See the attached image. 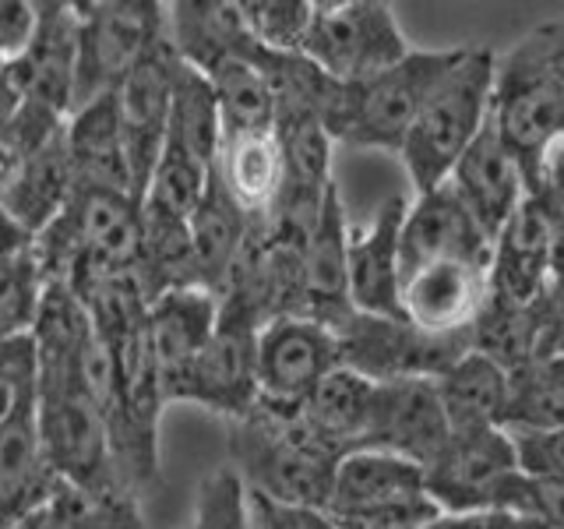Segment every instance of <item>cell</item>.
Masks as SVG:
<instances>
[{"mask_svg": "<svg viewBox=\"0 0 564 529\" xmlns=\"http://www.w3.org/2000/svg\"><path fill=\"white\" fill-rule=\"evenodd\" d=\"M490 128L516 155L525 187L561 155L564 128V18H546L511 43L490 71Z\"/></svg>", "mask_w": 564, "mask_h": 529, "instance_id": "6da1fadb", "label": "cell"}, {"mask_svg": "<svg viewBox=\"0 0 564 529\" xmlns=\"http://www.w3.org/2000/svg\"><path fill=\"white\" fill-rule=\"evenodd\" d=\"M229 463L247 494L325 511L339 455L304 428L296 406L254 402L251 413L229 423Z\"/></svg>", "mask_w": 564, "mask_h": 529, "instance_id": "7a4b0ae2", "label": "cell"}, {"mask_svg": "<svg viewBox=\"0 0 564 529\" xmlns=\"http://www.w3.org/2000/svg\"><path fill=\"white\" fill-rule=\"evenodd\" d=\"M458 53L463 46L410 50L399 64L364 82H335L322 114L328 138L357 149L399 152L413 117L437 88V82L455 67Z\"/></svg>", "mask_w": 564, "mask_h": 529, "instance_id": "3957f363", "label": "cell"}, {"mask_svg": "<svg viewBox=\"0 0 564 529\" xmlns=\"http://www.w3.org/2000/svg\"><path fill=\"white\" fill-rule=\"evenodd\" d=\"M490 71L494 50L463 46L455 67L437 82V88L413 117L395 155L402 159L416 194L445 184L458 155L480 134L490 110Z\"/></svg>", "mask_w": 564, "mask_h": 529, "instance_id": "277c9868", "label": "cell"}, {"mask_svg": "<svg viewBox=\"0 0 564 529\" xmlns=\"http://www.w3.org/2000/svg\"><path fill=\"white\" fill-rule=\"evenodd\" d=\"M561 184L525 187L522 202L494 237L487 264V293L508 304H536L557 290L561 251Z\"/></svg>", "mask_w": 564, "mask_h": 529, "instance_id": "5b68a950", "label": "cell"}, {"mask_svg": "<svg viewBox=\"0 0 564 529\" xmlns=\"http://www.w3.org/2000/svg\"><path fill=\"white\" fill-rule=\"evenodd\" d=\"M410 50L395 11L384 0H343L311 8L300 57H307L332 82L346 85L399 64Z\"/></svg>", "mask_w": 564, "mask_h": 529, "instance_id": "8992f818", "label": "cell"}, {"mask_svg": "<svg viewBox=\"0 0 564 529\" xmlns=\"http://www.w3.org/2000/svg\"><path fill=\"white\" fill-rule=\"evenodd\" d=\"M78 75L75 106L93 102L166 35V4L155 0H78Z\"/></svg>", "mask_w": 564, "mask_h": 529, "instance_id": "52a82bcc", "label": "cell"}, {"mask_svg": "<svg viewBox=\"0 0 564 529\" xmlns=\"http://www.w3.org/2000/svg\"><path fill=\"white\" fill-rule=\"evenodd\" d=\"M339 364L357 370L367 381H434L437 375L469 353V332L434 335L410 325L405 317H367L352 314L335 332Z\"/></svg>", "mask_w": 564, "mask_h": 529, "instance_id": "ba28073f", "label": "cell"}, {"mask_svg": "<svg viewBox=\"0 0 564 529\" xmlns=\"http://www.w3.org/2000/svg\"><path fill=\"white\" fill-rule=\"evenodd\" d=\"M511 476L516 463L501 428L452 431L423 466V494L445 516H498Z\"/></svg>", "mask_w": 564, "mask_h": 529, "instance_id": "9c48e42d", "label": "cell"}, {"mask_svg": "<svg viewBox=\"0 0 564 529\" xmlns=\"http://www.w3.org/2000/svg\"><path fill=\"white\" fill-rule=\"evenodd\" d=\"M35 431H40L46 469L57 481H67L85 490H128L113 469L106 423L82 388L40 396Z\"/></svg>", "mask_w": 564, "mask_h": 529, "instance_id": "30bf717a", "label": "cell"}, {"mask_svg": "<svg viewBox=\"0 0 564 529\" xmlns=\"http://www.w3.org/2000/svg\"><path fill=\"white\" fill-rule=\"evenodd\" d=\"M258 322L243 307L219 300V314L205 349L191 367V378L184 385V402L202 406V410L234 423L251 413L258 402L254 381V343Z\"/></svg>", "mask_w": 564, "mask_h": 529, "instance_id": "8fae6325", "label": "cell"}, {"mask_svg": "<svg viewBox=\"0 0 564 529\" xmlns=\"http://www.w3.org/2000/svg\"><path fill=\"white\" fill-rule=\"evenodd\" d=\"M339 367L335 332L311 317L286 314L258 328L254 343V381L258 402L300 406L328 370Z\"/></svg>", "mask_w": 564, "mask_h": 529, "instance_id": "7c38bea8", "label": "cell"}, {"mask_svg": "<svg viewBox=\"0 0 564 529\" xmlns=\"http://www.w3.org/2000/svg\"><path fill=\"white\" fill-rule=\"evenodd\" d=\"M176 67H181V57H176L173 46L163 35V40H159L113 88L120 138H123V152H128L134 198H141L155 159H159V152H163Z\"/></svg>", "mask_w": 564, "mask_h": 529, "instance_id": "4fadbf2b", "label": "cell"}, {"mask_svg": "<svg viewBox=\"0 0 564 529\" xmlns=\"http://www.w3.org/2000/svg\"><path fill=\"white\" fill-rule=\"evenodd\" d=\"M22 102L67 117L75 110L78 14L67 0H35V29L25 50L8 61Z\"/></svg>", "mask_w": 564, "mask_h": 529, "instance_id": "5bb4252c", "label": "cell"}, {"mask_svg": "<svg viewBox=\"0 0 564 529\" xmlns=\"http://www.w3.org/2000/svg\"><path fill=\"white\" fill-rule=\"evenodd\" d=\"M490 247V237L458 202V194L441 184L416 194V202H405L399 229V279L434 261H466L487 269Z\"/></svg>", "mask_w": 564, "mask_h": 529, "instance_id": "9a60e30c", "label": "cell"}, {"mask_svg": "<svg viewBox=\"0 0 564 529\" xmlns=\"http://www.w3.org/2000/svg\"><path fill=\"white\" fill-rule=\"evenodd\" d=\"M219 300L208 290H170L145 307V346L163 406L184 402L191 367L216 325Z\"/></svg>", "mask_w": 564, "mask_h": 529, "instance_id": "2e32d148", "label": "cell"}, {"mask_svg": "<svg viewBox=\"0 0 564 529\" xmlns=\"http://www.w3.org/2000/svg\"><path fill=\"white\" fill-rule=\"evenodd\" d=\"M448 420L431 381H381L375 385L364 449H381L416 463L420 469L445 449Z\"/></svg>", "mask_w": 564, "mask_h": 529, "instance_id": "e0dca14e", "label": "cell"}, {"mask_svg": "<svg viewBox=\"0 0 564 529\" xmlns=\"http://www.w3.org/2000/svg\"><path fill=\"white\" fill-rule=\"evenodd\" d=\"M405 198H388L364 229L346 234V293L352 314L402 317L399 311V229Z\"/></svg>", "mask_w": 564, "mask_h": 529, "instance_id": "ac0fdd59", "label": "cell"}, {"mask_svg": "<svg viewBox=\"0 0 564 529\" xmlns=\"http://www.w3.org/2000/svg\"><path fill=\"white\" fill-rule=\"evenodd\" d=\"M487 300V269L466 261H434L399 279V311L410 325L455 335L469 332Z\"/></svg>", "mask_w": 564, "mask_h": 529, "instance_id": "d6986e66", "label": "cell"}, {"mask_svg": "<svg viewBox=\"0 0 564 529\" xmlns=\"http://www.w3.org/2000/svg\"><path fill=\"white\" fill-rule=\"evenodd\" d=\"M445 184L469 208V216L480 223L490 244L501 234V226L508 223V216L516 212V205L525 194V181L516 155L505 149V141L490 128V120H484L480 134L458 155V163L452 166Z\"/></svg>", "mask_w": 564, "mask_h": 529, "instance_id": "ffe728a7", "label": "cell"}, {"mask_svg": "<svg viewBox=\"0 0 564 529\" xmlns=\"http://www.w3.org/2000/svg\"><path fill=\"white\" fill-rule=\"evenodd\" d=\"M416 498H423V469L416 463L381 449H357L335 463L325 516H367Z\"/></svg>", "mask_w": 564, "mask_h": 529, "instance_id": "44dd1931", "label": "cell"}, {"mask_svg": "<svg viewBox=\"0 0 564 529\" xmlns=\"http://www.w3.org/2000/svg\"><path fill=\"white\" fill-rule=\"evenodd\" d=\"M346 212L339 187H335L317 223L311 226L304 244V293H300V317L339 332L349 317V293H346Z\"/></svg>", "mask_w": 564, "mask_h": 529, "instance_id": "7402d4cb", "label": "cell"}, {"mask_svg": "<svg viewBox=\"0 0 564 529\" xmlns=\"http://www.w3.org/2000/svg\"><path fill=\"white\" fill-rule=\"evenodd\" d=\"M64 149H67L70 173H75V187L113 191V194H131L134 198L113 93H106L85 106H75V110L67 114Z\"/></svg>", "mask_w": 564, "mask_h": 529, "instance_id": "603a6c76", "label": "cell"}, {"mask_svg": "<svg viewBox=\"0 0 564 529\" xmlns=\"http://www.w3.org/2000/svg\"><path fill=\"white\" fill-rule=\"evenodd\" d=\"M254 226V216L229 198V191L219 184L216 173H208V184L202 191L198 205L187 216V240H191V258L194 272H198V287L208 290L219 300L226 276L234 269L240 247Z\"/></svg>", "mask_w": 564, "mask_h": 529, "instance_id": "cb8c5ba5", "label": "cell"}, {"mask_svg": "<svg viewBox=\"0 0 564 529\" xmlns=\"http://www.w3.org/2000/svg\"><path fill=\"white\" fill-rule=\"evenodd\" d=\"M370 402H375V381L339 364L311 388V396L296 406V413L332 455L343 458L346 452L364 449Z\"/></svg>", "mask_w": 564, "mask_h": 529, "instance_id": "d4e9b609", "label": "cell"}, {"mask_svg": "<svg viewBox=\"0 0 564 529\" xmlns=\"http://www.w3.org/2000/svg\"><path fill=\"white\" fill-rule=\"evenodd\" d=\"M166 43L198 75L229 53L254 46L243 25L240 0H176V4H166Z\"/></svg>", "mask_w": 564, "mask_h": 529, "instance_id": "484cf974", "label": "cell"}, {"mask_svg": "<svg viewBox=\"0 0 564 529\" xmlns=\"http://www.w3.org/2000/svg\"><path fill=\"white\" fill-rule=\"evenodd\" d=\"M75 194V173L67 163L64 149V128L53 134L43 149H35L22 173L14 176V184L0 194V212L22 229V234L35 237L46 223H53L64 212V205Z\"/></svg>", "mask_w": 564, "mask_h": 529, "instance_id": "4316f807", "label": "cell"}, {"mask_svg": "<svg viewBox=\"0 0 564 529\" xmlns=\"http://www.w3.org/2000/svg\"><path fill=\"white\" fill-rule=\"evenodd\" d=\"M11 529H145L131 490H85L53 476L50 490Z\"/></svg>", "mask_w": 564, "mask_h": 529, "instance_id": "83f0119b", "label": "cell"}, {"mask_svg": "<svg viewBox=\"0 0 564 529\" xmlns=\"http://www.w3.org/2000/svg\"><path fill=\"white\" fill-rule=\"evenodd\" d=\"M212 173L247 216H264L282 187V155L272 131L223 134Z\"/></svg>", "mask_w": 564, "mask_h": 529, "instance_id": "f1b7e54d", "label": "cell"}, {"mask_svg": "<svg viewBox=\"0 0 564 529\" xmlns=\"http://www.w3.org/2000/svg\"><path fill=\"white\" fill-rule=\"evenodd\" d=\"M219 102L223 134H247V131H272L275 123V102L272 88L261 67V50L243 46L229 57L216 61L202 71Z\"/></svg>", "mask_w": 564, "mask_h": 529, "instance_id": "f546056e", "label": "cell"}, {"mask_svg": "<svg viewBox=\"0 0 564 529\" xmlns=\"http://www.w3.org/2000/svg\"><path fill=\"white\" fill-rule=\"evenodd\" d=\"M505 367L487 360L484 353H463L445 375H437L434 396L448 420V431H480L498 428L505 406Z\"/></svg>", "mask_w": 564, "mask_h": 529, "instance_id": "4dcf8cb0", "label": "cell"}, {"mask_svg": "<svg viewBox=\"0 0 564 529\" xmlns=\"http://www.w3.org/2000/svg\"><path fill=\"white\" fill-rule=\"evenodd\" d=\"M505 375V406L498 428H564L561 353H536Z\"/></svg>", "mask_w": 564, "mask_h": 529, "instance_id": "1f68e13d", "label": "cell"}, {"mask_svg": "<svg viewBox=\"0 0 564 529\" xmlns=\"http://www.w3.org/2000/svg\"><path fill=\"white\" fill-rule=\"evenodd\" d=\"M166 141L176 149H184L198 163L212 166L219 155L223 141V120H219V102L205 75L181 61L170 93V117H166Z\"/></svg>", "mask_w": 564, "mask_h": 529, "instance_id": "d6a6232c", "label": "cell"}, {"mask_svg": "<svg viewBox=\"0 0 564 529\" xmlns=\"http://www.w3.org/2000/svg\"><path fill=\"white\" fill-rule=\"evenodd\" d=\"M53 484L40 449L35 417L11 420L0 428V505L11 519L29 511Z\"/></svg>", "mask_w": 564, "mask_h": 529, "instance_id": "836d02e7", "label": "cell"}, {"mask_svg": "<svg viewBox=\"0 0 564 529\" xmlns=\"http://www.w3.org/2000/svg\"><path fill=\"white\" fill-rule=\"evenodd\" d=\"M212 166L198 163L194 155L184 149L163 141V152H159L155 166L145 181V191L138 198L141 219H155V223H187V216L198 205L202 191L208 184Z\"/></svg>", "mask_w": 564, "mask_h": 529, "instance_id": "e575fe53", "label": "cell"}, {"mask_svg": "<svg viewBox=\"0 0 564 529\" xmlns=\"http://www.w3.org/2000/svg\"><path fill=\"white\" fill-rule=\"evenodd\" d=\"M43 296V276L32 255V237L14 229L0 237V339L25 335Z\"/></svg>", "mask_w": 564, "mask_h": 529, "instance_id": "d590c367", "label": "cell"}, {"mask_svg": "<svg viewBox=\"0 0 564 529\" xmlns=\"http://www.w3.org/2000/svg\"><path fill=\"white\" fill-rule=\"evenodd\" d=\"M307 0H240L247 35L264 53H300L311 25Z\"/></svg>", "mask_w": 564, "mask_h": 529, "instance_id": "8d00e7d4", "label": "cell"}, {"mask_svg": "<svg viewBox=\"0 0 564 529\" xmlns=\"http://www.w3.org/2000/svg\"><path fill=\"white\" fill-rule=\"evenodd\" d=\"M35 406H40V367L29 332L0 339V428L35 417Z\"/></svg>", "mask_w": 564, "mask_h": 529, "instance_id": "74e56055", "label": "cell"}, {"mask_svg": "<svg viewBox=\"0 0 564 529\" xmlns=\"http://www.w3.org/2000/svg\"><path fill=\"white\" fill-rule=\"evenodd\" d=\"M191 529H254L251 511H247V490L229 466L208 473L202 481Z\"/></svg>", "mask_w": 564, "mask_h": 529, "instance_id": "f35d334b", "label": "cell"}, {"mask_svg": "<svg viewBox=\"0 0 564 529\" xmlns=\"http://www.w3.org/2000/svg\"><path fill=\"white\" fill-rule=\"evenodd\" d=\"M511 463L529 481H564V428H501Z\"/></svg>", "mask_w": 564, "mask_h": 529, "instance_id": "ab89813d", "label": "cell"}, {"mask_svg": "<svg viewBox=\"0 0 564 529\" xmlns=\"http://www.w3.org/2000/svg\"><path fill=\"white\" fill-rule=\"evenodd\" d=\"M247 511H251L254 529H335L325 511L275 505L269 498H258V494H247Z\"/></svg>", "mask_w": 564, "mask_h": 529, "instance_id": "60d3db41", "label": "cell"}, {"mask_svg": "<svg viewBox=\"0 0 564 529\" xmlns=\"http://www.w3.org/2000/svg\"><path fill=\"white\" fill-rule=\"evenodd\" d=\"M35 29V0H0V61H14Z\"/></svg>", "mask_w": 564, "mask_h": 529, "instance_id": "b9f144b4", "label": "cell"}, {"mask_svg": "<svg viewBox=\"0 0 564 529\" xmlns=\"http://www.w3.org/2000/svg\"><path fill=\"white\" fill-rule=\"evenodd\" d=\"M18 106H22V96H18V88H14L11 67H8V61H0V131L11 123V117L18 114Z\"/></svg>", "mask_w": 564, "mask_h": 529, "instance_id": "7bdbcfd3", "label": "cell"}, {"mask_svg": "<svg viewBox=\"0 0 564 529\" xmlns=\"http://www.w3.org/2000/svg\"><path fill=\"white\" fill-rule=\"evenodd\" d=\"M508 529H561V522H543V519H508L501 516Z\"/></svg>", "mask_w": 564, "mask_h": 529, "instance_id": "ee69618b", "label": "cell"}, {"mask_svg": "<svg viewBox=\"0 0 564 529\" xmlns=\"http://www.w3.org/2000/svg\"><path fill=\"white\" fill-rule=\"evenodd\" d=\"M14 229H18V226H14V223H11V219L4 216V212H0V237H8V234H14Z\"/></svg>", "mask_w": 564, "mask_h": 529, "instance_id": "f6af8a7d", "label": "cell"}, {"mask_svg": "<svg viewBox=\"0 0 564 529\" xmlns=\"http://www.w3.org/2000/svg\"><path fill=\"white\" fill-rule=\"evenodd\" d=\"M490 529H508L501 516H490Z\"/></svg>", "mask_w": 564, "mask_h": 529, "instance_id": "bcb514c9", "label": "cell"}]
</instances>
